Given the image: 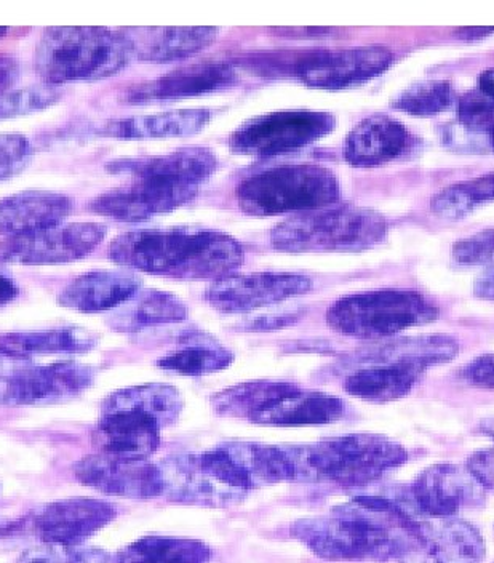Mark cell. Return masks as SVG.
Returning <instances> with one entry per match:
<instances>
[{
    "label": "cell",
    "instance_id": "cell-1",
    "mask_svg": "<svg viewBox=\"0 0 494 563\" xmlns=\"http://www.w3.org/2000/svg\"><path fill=\"white\" fill-rule=\"evenodd\" d=\"M290 531L325 561H400L418 545L419 514L407 501L359 496L327 516L298 520Z\"/></svg>",
    "mask_w": 494,
    "mask_h": 563
},
{
    "label": "cell",
    "instance_id": "cell-2",
    "mask_svg": "<svg viewBox=\"0 0 494 563\" xmlns=\"http://www.w3.org/2000/svg\"><path fill=\"white\" fill-rule=\"evenodd\" d=\"M217 167V157L204 147H186L165 156L111 162L106 165V170L129 175L132 185L102 194L88 203V209L123 223L150 220L194 200L200 186Z\"/></svg>",
    "mask_w": 494,
    "mask_h": 563
},
{
    "label": "cell",
    "instance_id": "cell-3",
    "mask_svg": "<svg viewBox=\"0 0 494 563\" xmlns=\"http://www.w3.org/2000/svg\"><path fill=\"white\" fill-rule=\"evenodd\" d=\"M109 256L130 269L188 280L224 279L243 263L235 239L188 228L127 232L112 241Z\"/></svg>",
    "mask_w": 494,
    "mask_h": 563
},
{
    "label": "cell",
    "instance_id": "cell-4",
    "mask_svg": "<svg viewBox=\"0 0 494 563\" xmlns=\"http://www.w3.org/2000/svg\"><path fill=\"white\" fill-rule=\"evenodd\" d=\"M284 450L295 482H331L348 488L366 487L408 460L400 443L376 434L344 435Z\"/></svg>",
    "mask_w": 494,
    "mask_h": 563
},
{
    "label": "cell",
    "instance_id": "cell-5",
    "mask_svg": "<svg viewBox=\"0 0 494 563\" xmlns=\"http://www.w3.org/2000/svg\"><path fill=\"white\" fill-rule=\"evenodd\" d=\"M123 31L106 27H51L35 47V73L47 86L112 76L132 59Z\"/></svg>",
    "mask_w": 494,
    "mask_h": 563
},
{
    "label": "cell",
    "instance_id": "cell-6",
    "mask_svg": "<svg viewBox=\"0 0 494 563\" xmlns=\"http://www.w3.org/2000/svg\"><path fill=\"white\" fill-rule=\"evenodd\" d=\"M386 231V220L376 211L355 206L328 207L278 224L271 234V244L290 253L360 252L383 241Z\"/></svg>",
    "mask_w": 494,
    "mask_h": 563
},
{
    "label": "cell",
    "instance_id": "cell-7",
    "mask_svg": "<svg viewBox=\"0 0 494 563\" xmlns=\"http://www.w3.org/2000/svg\"><path fill=\"white\" fill-rule=\"evenodd\" d=\"M340 196L337 176L317 165L271 168L243 179L238 189L240 209L253 217L328 209Z\"/></svg>",
    "mask_w": 494,
    "mask_h": 563
},
{
    "label": "cell",
    "instance_id": "cell-8",
    "mask_svg": "<svg viewBox=\"0 0 494 563\" xmlns=\"http://www.w3.org/2000/svg\"><path fill=\"white\" fill-rule=\"evenodd\" d=\"M439 309L413 290H377L338 299L328 309L327 322L334 332L360 340H377L425 325Z\"/></svg>",
    "mask_w": 494,
    "mask_h": 563
},
{
    "label": "cell",
    "instance_id": "cell-9",
    "mask_svg": "<svg viewBox=\"0 0 494 563\" xmlns=\"http://www.w3.org/2000/svg\"><path fill=\"white\" fill-rule=\"evenodd\" d=\"M95 372L77 362L37 365L0 350V405H51L74 399L94 383Z\"/></svg>",
    "mask_w": 494,
    "mask_h": 563
},
{
    "label": "cell",
    "instance_id": "cell-10",
    "mask_svg": "<svg viewBox=\"0 0 494 563\" xmlns=\"http://www.w3.org/2000/svg\"><path fill=\"white\" fill-rule=\"evenodd\" d=\"M334 125L337 119L328 112H273L243 123L232 133L229 144L232 151L245 156H282L323 139Z\"/></svg>",
    "mask_w": 494,
    "mask_h": 563
},
{
    "label": "cell",
    "instance_id": "cell-11",
    "mask_svg": "<svg viewBox=\"0 0 494 563\" xmlns=\"http://www.w3.org/2000/svg\"><path fill=\"white\" fill-rule=\"evenodd\" d=\"M106 231L105 224L74 223L13 235L0 244V262L30 266L77 262L100 245Z\"/></svg>",
    "mask_w": 494,
    "mask_h": 563
},
{
    "label": "cell",
    "instance_id": "cell-12",
    "mask_svg": "<svg viewBox=\"0 0 494 563\" xmlns=\"http://www.w3.org/2000/svg\"><path fill=\"white\" fill-rule=\"evenodd\" d=\"M408 506L429 519H448L485 503V488L460 464L427 467L409 488Z\"/></svg>",
    "mask_w": 494,
    "mask_h": 563
},
{
    "label": "cell",
    "instance_id": "cell-13",
    "mask_svg": "<svg viewBox=\"0 0 494 563\" xmlns=\"http://www.w3.org/2000/svg\"><path fill=\"white\" fill-rule=\"evenodd\" d=\"M393 52L384 47H359L340 52H309L295 63L301 82L325 90H344L369 82L393 65Z\"/></svg>",
    "mask_w": 494,
    "mask_h": 563
},
{
    "label": "cell",
    "instance_id": "cell-14",
    "mask_svg": "<svg viewBox=\"0 0 494 563\" xmlns=\"http://www.w3.org/2000/svg\"><path fill=\"white\" fill-rule=\"evenodd\" d=\"M310 288L312 280L299 274H249L215 280L205 291V299L224 314H238L301 297Z\"/></svg>",
    "mask_w": 494,
    "mask_h": 563
},
{
    "label": "cell",
    "instance_id": "cell-15",
    "mask_svg": "<svg viewBox=\"0 0 494 563\" xmlns=\"http://www.w3.org/2000/svg\"><path fill=\"white\" fill-rule=\"evenodd\" d=\"M118 510L94 498L51 503L31 517V531L42 543L79 545L111 523Z\"/></svg>",
    "mask_w": 494,
    "mask_h": 563
},
{
    "label": "cell",
    "instance_id": "cell-16",
    "mask_svg": "<svg viewBox=\"0 0 494 563\" xmlns=\"http://www.w3.org/2000/svg\"><path fill=\"white\" fill-rule=\"evenodd\" d=\"M73 471L80 484L106 495L150 499L164 493L161 471L147 460H123L100 453L77 461Z\"/></svg>",
    "mask_w": 494,
    "mask_h": 563
},
{
    "label": "cell",
    "instance_id": "cell-17",
    "mask_svg": "<svg viewBox=\"0 0 494 563\" xmlns=\"http://www.w3.org/2000/svg\"><path fill=\"white\" fill-rule=\"evenodd\" d=\"M157 466L164 485L162 495H167L172 501L207 508H226L238 505L246 496V493L222 484L218 475L205 463L202 453L171 456Z\"/></svg>",
    "mask_w": 494,
    "mask_h": 563
},
{
    "label": "cell",
    "instance_id": "cell-18",
    "mask_svg": "<svg viewBox=\"0 0 494 563\" xmlns=\"http://www.w3.org/2000/svg\"><path fill=\"white\" fill-rule=\"evenodd\" d=\"M485 541L465 520L419 517V541L400 563H482Z\"/></svg>",
    "mask_w": 494,
    "mask_h": 563
},
{
    "label": "cell",
    "instance_id": "cell-19",
    "mask_svg": "<svg viewBox=\"0 0 494 563\" xmlns=\"http://www.w3.org/2000/svg\"><path fill=\"white\" fill-rule=\"evenodd\" d=\"M235 82H238V73L231 65L222 62H205L173 70L153 82L130 88L125 100L130 104H144L151 101L200 97V95L231 88Z\"/></svg>",
    "mask_w": 494,
    "mask_h": 563
},
{
    "label": "cell",
    "instance_id": "cell-20",
    "mask_svg": "<svg viewBox=\"0 0 494 563\" xmlns=\"http://www.w3.org/2000/svg\"><path fill=\"white\" fill-rule=\"evenodd\" d=\"M161 422L138 408L105 411L95 432L101 453L123 460H147L161 445Z\"/></svg>",
    "mask_w": 494,
    "mask_h": 563
},
{
    "label": "cell",
    "instance_id": "cell-21",
    "mask_svg": "<svg viewBox=\"0 0 494 563\" xmlns=\"http://www.w3.org/2000/svg\"><path fill=\"white\" fill-rule=\"evenodd\" d=\"M411 144V135L404 123L377 114L360 122L349 133L342 154L355 167H377L404 156Z\"/></svg>",
    "mask_w": 494,
    "mask_h": 563
},
{
    "label": "cell",
    "instance_id": "cell-22",
    "mask_svg": "<svg viewBox=\"0 0 494 563\" xmlns=\"http://www.w3.org/2000/svg\"><path fill=\"white\" fill-rule=\"evenodd\" d=\"M140 287V277L130 271H94L70 282L59 305L84 314L105 312L135 297Z\"/></svg>",
    "mask_w": 494,
    "mask_h": 563
},
{
    "label": "cell",
    "instance_id": "cell-23",
    "mask_svg": "<svg viewBox=\"0 0 494 563\" xmlns=\"http://www.w3.org/2000/svg\"><path fill=\"white\" fill-rule=\"evenodd\" d=\"M68 196L55 192H21L0 200V234L23 235L58 227L73 213Z\"/></svg>",
    "mask_w": 494,
    "mask_h": 563
},
{
    "label": "cell",
    "instance_id": "cell-24",
    "mask_svg": "<svg viewBox=\"0 0 494 563\" xmlns=\"http://www.w3.org/2000/svg\"><path fill=\"white\" fill-rule=\"evenodd\" d=\"M133 55L143 62H175L207 48L217 38L215 27H135L123 30Z\"/></svg>",
    "mask_w": 494,
    "mask_h": 563
},
{
    "label": "cell",
    "instance_id": "cell-25",
    "mask_svg": "<svg viewBox=\"0 0 494 563\" xmlns=\"http://www.w3.org/2000/svg\"><path fill=\"white\" fill-rule=\"evenodd\" d=\"M345 405L338 397L296 387L267 405L252 422L261 426H323L340 421Z\"/></svg>",
    "mask_w": 494,
    "mask_h": 563
},
{
    "label": "cell",
    "instance_id": "cell-26",
    "mask_svg": "<svg viewBox=\"0 0 494 563\" xmlns=\"http://www.w3.org/2000/svg\"><path fill=\"white\" fill-rule=\"evenodd\" d=\"M425 372L404 362H370L345 376L344 389L369 402H391L408 396Z\"/></svg>",
    "mask_w": 494,
    "mask_h": 563
},
{
    "label": "cell",
    "instance_id": "cell-27",
    "mask_svg": "<svg viewBox=\"0 0 494 563\" xmlns=\"http://www.w3.org/2000/svg\"><path fill=\"white\" fill-rule=\"evenodd\" d=\"M213 118L208 109H179L164 114L140 115L105 123L100 135L109 139H176L199 133Z\"/></svg>",
    "mask_w": 494,
    "mask_h": 563
},
{
    "label": "cell",
    "instance_id": "cell-28",
    "mask_svg": "<svg viewBox=\"0 0 494 563\" xmlns=\"http://www.w3.org/2000/svg\"><path fill=\"white\" fill-rule=\"evenodd\" d=\"M220 449L249 490L278 482H295V471L284 446L256 442H226Z\"/></svg>",
    "mask_w": 494,
    "mask_h": 563
},
{
    "label": "cell",
    "instance_id": "cell-29",
    "mask_svg": "<svg viewBox=\"0 0 494 563\" xmlns=\"http://www.w3.org/2000/svg\"><path fill=\"white\" fill-rule=\"evenodd\" d=\"M188 317V308L182 299L165 291H138L135 297L116 308L106 323L116 332L136 333L151 327L178 323Z\"/></svg>",
    "mask_w": 494,
    "mask_h": 563
},
{
    "label": "cell",
    "instance_id": "cell-30",
    "mask_svg": "<svg viewBox=\"0 0 494 563\" xmlns=\"http://www.w3.org/2000/svg\"><path fill=\"white\" fill-rule=\"evenodd\" d=\"M460 344L454 338L436 334V336L405 338L394 343L383 344L359 354L354 358L355 365L370 364V362H404L415 364L422 368L443 364L457 357Z\"/></svg>",
    "mask_w": 494,
    "mask_h": 563
},
{
    "label": "cell",
    "instance_id": "cell-31",
    "mask_svg": "<svg viewBox=\"0 0 494 563\" xmlns=\"http://www.w3.org/2000/svg\"><path fill=\"white\" fill-rule=\"evenodd\" d=\"M97 344L98 334L79 327L0 334V350L24 357L37 354H83L95 350Z\"/></svg>",
    "mask_w": 494,
    "mask_h": 563
},
{
    "label": "cell",
    "instance_id": "cell-32",
    "mask_svg": "<svg viewBox=\"0 0 494 563\" xmlns=\"http://www.w3.org/2000/svg\"><path fill=\"white\" fill-rule=\"evenodd\" d=\"M213 551L197 540L144 537L120 549L114 563H210Z\"/></svg>",
    "mask_w": 494,
    "mask_h": 563
},
{
    "label": "cell",
    "instance_id": "cell-33",
    "mask_svg": "<svg viewBox=\"0 0 494 563\" xmlns=\"http://www.w3.org/2000/svg\"><path fill=\"white\" fill-rule=\"evenodd\" d=\"M293 383L252 382L228 387L211 396L213 410L221 417L239 418L252 422L267 405L296 389Z\"/></svg>",
    "mask_w": 494,
    "mask_h": 563
},
{
    "label": "cell",
    "instance_id": "cell-34",
    "mask_svg": "<svg viewBox=\"0 0 494 563\" xmlns=\"http://www.w3.org/2000/svg\"><path fill=\"white\" fill-rule=\"evenodd\" d=\"M183 407H185V400L175 387L144 385L116 390L102 404V413L123 410V408H138L154 415L162 428H167L178 421Z\"/></svg>",
    "mask_w": 494,
    "mask_h": 563
},
{
    "label": "cell",
    "instance_id": "cell-35",
    "mask_svg": "<svg viewBox=\"0 0 494 563\" xmlns=\"http://www.w3.org/2000/svg\"><path fill=\"white\" fill-rule=\"evenodd\" d=\"M494 200V174L448 186L433 196L430 209L444 220H461L471 211Z\"/></svg>",
    "mask_w": 494,
    "mask_h": 563
},
{
    "label": "cell",
    "instance_id": "cell-36",
    "mask_svg": "<svg viewBox=\"0 0 494 563\" xmlns=\"http://www.w3.org/2000/svg\"><path fill=\"white\" fill-rule=\"evenodd\" d=\"M232 361H234V355L226 347L197 344V346L179 347V350L171 352L162 357L157 365L168 372L179 373V375L200 376L221 372V369L228 368Z\"/></svg>",
    "mask_w": 494,
    "mask_h": 563
},
{
    "label": "cell",
    "instance_id": "cell-37",
    "mask_svg": "<svg viewBox=\"0 0 494 563\" xmlns=\"http://www.w3.org/2000/svg\"><path fill=\"white\" fill-rule=\"evenodd\" d=\"M454 103V90L444 80H425L402 91L394 100V108L407 114L427 118L440 114Z\"/></svg>",
    "mask_w": 494,
    "mask_h": 563
},
{
    "label": "cell",
    "instance_id": "cell-38",
    "mask_svg": "<svg viewBox=\"0 0 494 563\" xmlns=\"http://www.w3.org/2000/svg\"><path fill=\"white\" fill-rule=\"evenodd\" d=\"M59 98H62V90L47 84L20 88V90L0 91V122L47 109Z\"/></svg>",
    "mask_w": 494,
    "mask_h": 563
},
{
    "label": "cell",
    "instance_id": "cell-39",
    "mask_svg": "<svg viewBox=\"0 0 494 563\" xmlns=\"http://www.w3.org/2000/svg\"><path fill=\"white\" fill-rule=\"evenodd\" d=\"M17 563H114L108 552L86 545L41 544L28 549Z\"/></svg>",
    "mask_w": 494,
    "mask_h": 563
},
{
    "label": "cell",
    "instance_id": "cell-40",
    "mask_svg": "<svg viewBox=\"0 0 494 563\" xmlns=\"http://www.w3.org/2000/svg\"><path fill=\"white\" fill-rule=\"evenodd\" d=\"M458 119L468 132H492L494 126V100L480 90L465 93L458 103Z\"/></svg>",
    "mask_w": 494,
    "mask_h": 563
},
{
    "label": "cell",
    "instance_id": "cell-41",
    "mask_svg": "<svg viewBox=\"0 0 494 563\" xmlns=\"http://www.w3.org/2000/svg\"><path fill=\"white\" fill-rule=\"evenodd\" d=\"M33 157V146L26 136L10 133L0 135V181L23 172Z\"/></svg>",
    "mask_w": 494,
    "mask_h": 563
},
{
    "label": "cell",
    "instance_id": "cell-42",
    "mask_svg": "<svg viewBox=\"0 0 494 563\" xmlns=\"http://www.w3.org/2000/svg\"><path fill=\"white\" fill-rule=\"evenodd\" d=\"M453 260L465 266H492L494 264V229L479 232L453 246Z\"/></svg>",
    "mask_w": 494,
    "mask_h": 563
},
{
    "label": "cell",
    "instance_id": "cell-43",
    "mask_svg": "<svg viewBox=\"0 0 494 563\" xmlns=\"http://www.w3.org/2000/svg\"><path fill=\"white\" fill-rule=\"evenodd\" d=\"M461 375L469 385L494 389V354L475 358L462 368Z\"/></svg>",
    "mask_w": 494,
    "mask_h": 563
},
{
    "label": "cell",
    "instance_id": "cell-44",
    "mask_svg": "<svg viewBox=\"0 0 494 563\" xmlns=\"http://www.w3.org/2000/svg\"><path fill=\"white\" fill-rule=\"evenodd\" d=\"M465 467L485 490L494 492V449L479 450L469 456Z\"/></svg>",
    "mask_w": 494,
    "mask_h": 563
},
{
    "label": "cell",
    "instance_id": "cell-45",
    "mask_svg": "<svg viewBox=\"0 0 494 563\" xmlns=\"http://www.w3.org/2000/svg\"><path fill=\"white\" fill-rule=\"evenodd\" d=\"M298 314L266 316L253 320L245 329L255 330V332H260V330L284 329V327L293 325V323L298 322Z\"/></svg>",
    "mask_w": 494,
    "mask_h": 563
},
{
    "label": "cell",
    "instance_id": "cell-46",
    "mask_svg": "<svg viewBox=\"0 0 494 563\" xmlns=\"http://www.w3.org/2000/svg\"><path fill=\"white\" fill-rule=\"evenodd\" d=\"M475 297L494 301V264L486 266V269L477 277L474 285Z\"/></svg>",
    "mask_w": 494,
    "mask_h": 563
},
{
    "label": "cell",
    "instance_id": "cell-47",
    "mask_svg": "<svg viewBox=\"0 0 494 563\" xmlns=\"http://www.w3.org/2000/svg\"><path fill=\"white\" fill-rule=\"evenodd\" d=\"M18 77V63L15 59L0 56V91L7 90Z\"/></svg>",
    "mask_w": 494,
    "mask_h": 563
},
{
    "label": "cell",
    "instance_id": "cell-48",
    "mask_svg": "<svg viewBox=\"0 0 494 563\" xmlns=\"http://www.w3.org/2000/svg\"><path fill=\"white\" fill-rule=\"evenodd\" d=\"M18 294L20 290H18L17 282L6 273H0V309L7 308L10 302L15 301Z\"/></svg>",
    "mask_w": 494,
    "mask_h": 563
},
{
    "label": "cell",
    "instance_id": "cell-49",
    "mask_svg": "<svg viewBox=\"0 0 494 563\" xmlns=\"http://www.w3.org/2000/svg\"><path fill=\"white\" fill-rule=\"evenodd\" d=\"M479 90L488 95L494 100V68L486 69L485 73L480 74Z\"/></svg>",
    "mask_w": 494,
    "mask_h": 563
},
{
    "label": "cell",
    "instance_id": "cell-50",
    "mask_svg": "<svg viewBox=\"0 0 494 563\" xmlns=\"http://www.w3.org/2000/svg\"><path fill=\"white\" fill-rule=\"evenodd\" d=\"M479 431L482 432V434L494 439V418H490V420L480 422Z\"/></svg>",
    "mask_w": 494,
    "mask_h": 563
},
{
    "label": "cell",
    "instance_id": "cell-51",
    "mask_svg": "<svg viewBox=\"0 0 494 563\" xmlns=\"http://www.w3.org/2000/svg\"><path fill=\"white\" fill-rule=\"evenodd\" d=\"M460 33L464 34V37L480 38L485 34H493L494 30H462Z\"/></svg>",
    "mask_w": 494,
    "mask_h": 563
},
{
    "label": "cell",
    "instance_id": "cell-52",
    "mask_svg": "<svg viewBox=\"0 0 494 563\" xmlns=\"http://www.w3.org/2000/svg\"><path fill=\"white\" fill-rule=\"evenodd\" d=\"M490 136H492V146H493V150H494V126H493L492 132H490Z\"/></svg>",
    "mask_w": 494,
    "mask_h": 563
},
{
    "label": "cell",
    "instance_id": "cell-53",
    "mask_svg": "<svg viewBox=\"0 0 494 563\" xmlns=\"http://www.w3.org/2000/svg\"><path fill=\"white\" fill-rule=\"evenodd\" d=\"M6 34H7L6 27H0V37H2V35H6Z\"/></svg>",
    "mask_w": 494,
    "mask_h": 563
}]
</instances>
